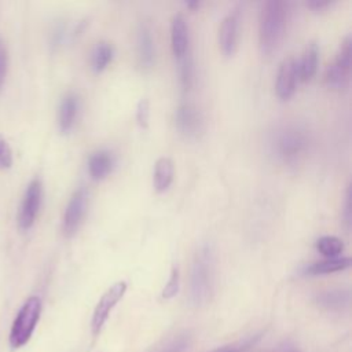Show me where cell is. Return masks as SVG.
<instances>
[{
  "instance_id": "obj_1",
  "label": "cell",
  "mask_w": 352,
  "mask_h": 352,
  "mask_svg": "<svg viewBox=\"0 0 352 352\" xmlns=\"http://www.w3.org/2000/svg\"><path fill=\"white\" fill-rule=\"evenodd\" d=\"M312 133L298 121H286L275 125L267 136L268 155L279 165L294 168L309 154Z\"/></svg>"
},
{
  "instance_id": "obj_2",
  "label": "cell",
  "mask_w": 352,
  "mask_h": 352,
  "mask_svg": "<svg viewBox=\"0 0 352 352\" xmlns=\"http://www.w3.org/2000/svg\"><path fill=\"white\" fill-rule=\"evenodd\" d=\"M216 252L210 242H202L194 252L188 275V298L194 307L208 304L214 292Z\"/></svg>"
},
{
  "instance_id": "obj_3",
  "label": "cell",
  "mask_w": 352,
  "mask_h": 352,
  "mask_svg": "<svg viewBox=\"0 0 352 352\" xmlns=\"http://www.w3.org/2000/svg\"><path fill=\"white\" fill-rule=\"evenodd\" d=\"M290 3L270 0L261 4L258 15V47L263 55H271L285 40L290 22Z\"/></svg>"
},
{
  "instance_id": "obj_4",
  "label": "cell",
  "mask_w": 352,
  "mask_h": 352,
  "mask_svg": "<svg viewBox=\"0 0 352 352\" xmlns=\"http://www.w3.org/2000/svg\"><path fill=\"white\" fill-rule=\"evenodd\" d=\"M41 314V300L37 296L29 297L18 311L10 331V345L14 349L29 342Z\"/></svg>"
},
{
  "instance_id": "obj_5",
  "label": "cell",
  "mask_w": 352,
  "mask_h": 352,
  "mask_svg": "<svg viewBox=\"0 0 352 352\" xmlns=\"http://www.w3.org/2000/svg\"><path fill=\"white\" fill-rule=\"evenodd\" d=\"M351 59H352V38L351 34L342 40L333 62L329 65L324 81L329 88L342 91L348 87L351 78Z\"/></svg>"
},
{
  "instance_id": "obj_6",
  "label": "cell",
  "mask_w": 352,
  "mask_h": 352,
  "mask_svg": "<svg viewBox=\"0 0 352 352\" xmlns=\"http://www.w3.org/2000/svg\"><path fill=\"white\" fill-rule=\"evenodd\" d=\"M175 124L179 133L188 140L198 139L204 132L202 113L194 103L188 100L180 102L176 107Z\"/></svg>"
},
{
  "instance_id": "obj_7",
  "label": "cell",
  "mask_w": 352,
  "mask_h": 352,
  "mask_svg": "<svg viewBox=\"0 0 352 352\" xmlns=\"http://www.w3.org/2000/svg\"><path fill=\"white\" fill-rule=\"evenodd\" d=\"M125 292H126V283L124 280H120V282H116L114 285H111L102 294V297L99 298V301L94 309L92 319H91V331H92L94 337L99 336L111 309L124 297Z\"/></svg>"
},
{
  "instance_id": "obj_8",
  "label": "cell",
  "mask_w": 352,
  "mask_h": 352,
  "mask_svg": "<svg viewBox=\"0 0 352 352\" xmlns=\"http://www.w3.org/2000/svg\"><path fill=\"white\" fill-rule=\"evenodd\" d=\"M87 208H88V191L85 187H78L72 194L63 213L62 231L65 236L70 238L78 231L87 214Z\"/></svg>"
},
{
  "instance_id": "obj_9",
  "label": "cell",
  "mask_w": 352,
  "mask_h": 352,
  "mask_svg": "<svg viewBox=\"0 0 352 352\" xmlns=\"http://www.w3.org/2000/svg\"><path fill=\"white\" fill-rule=\"evenodd\" d=\"M43 199V184L38 179H33L23 194L19 212H18V226L21 230H29L38 214Z\"/></svg>"
},
{
  "instance_id": "obj_10",
  "label": "cell",
  "mask_w": 352,
  "mask_h": 352,
  "mask_svg": "<svg viewBox=\"0 0 352 352\" xmlns=\"http://www.w3.org/2000/svg\"><path fill=\"white\" fill-rule=\"evenodd\" d=\"M135 56L138 66L143 72H148L153 69L155 63V43L151 26L144 21L139 22L136 26Z\"/></svg>"
},
{
  "instance_id": "obj_11",
  "label": "cell",
  "mask_w": 352,
  "mask_h": 352,
  "mask_svg": "<svg viewBox=\"0 0 352 352\" xmlns=\"http://www.w3.org/2000/svg\"><path fill=\"white\" fill-rule=\"evenodd\" d=\"M239 28H241V10L234 8L221 21L219 26V48L223 55L232 56L238 50L239 43Z\"/></svg>"
},
{
  "instance_id": "obj_12",
  "label": "cell",
  "mask_w": 352,
  "mask_h": 352,
  "mask_svg": "<svg viewBox=\"0 0 352 352\" xmlns=\"http://www.w3.org/2000/svg\"><path fill=\"white\" fill-rule=\"evenodd\" d=\"M298 82L297 74V59L293 56L285 58L276 72L275 80V92L280 100H287L296 92Z\"/></svg>"
},
{
  "instance_id": "obj_13",
  "label": "cell",
  "mask_w": 352,
  "mask_h": 352,
  "mask_svg": "<svg viewBox=\"0 0 352 352\" xmlns=\"http://www.w3.org/2000/svg\"><path fill=\"white\" fill-rule=\"evenodd\" d=\"M170 47L176 59L190 52L188 25L182 14L173 15L170 21Z\"/></svg>"
},
{
  "instance_id": "obj_14",
  "label": "cell",
  "mask_w": 352,
  "mask_h": 352,
  "mask_svg": "<svg viewBox=\"0 0 352 352\" xmlns=\"http://www.w3.org/2000/svg\"><path fill=\"white\" fill-rule=\"evenodd\" d=\"M80 109V99L74 92H67L59 104L58 125L60 132L67 133L73 129Z\"/></svg>"
},
{
  "instance_id": "obj_15",
  "label": "cell",
  "mask_w": 352,
  "mask_h": 352,
  "mask_svg": "<svg viewBox=\"0 0 352 352\" xmlns=\"http://www.w3.org/2000/svg\"><path fill=\"white\" fill-rule=\"evenodd\" d=\"M351 267V258L345 257H334V258H324L315 263H311L301 268V275L304 276H316L324 274H333Z\"/></svg>"
},
{
  "instance_id": "obj_16",
  "label": "cell",
  "mask_w": 352,
  "mask_h": 352,
  "mask_svg": "<svg viewBox=\"0 0 352 352\" xmlns=\"http://www.w3.org/2000/svg\"><path fill=\"white\" fill-rule=\"evenodd\" d=\"M319 62V47L316 43H309L304 48L300 59L297 60L298 81H309L318 69Z\"/></svg>"
},
{
  "instance_id": "obj_17",
  "label": "cell",
  "mask_w": 352,
  "mask_h": 352,
  "mask_svg": "<svg viewBox=\"0 0 352 352\" xmlns=\"http://www.w3.org/2000/svg\"><path fill=\"white\" fill-rule=\"evenodd\" d=\"M114 157L107 150H98L88 158V172L94 180H103L113 170Z\"/></svg>"
},
{
  "instance_id": "obj_18",
  "label": "cell",
  "mask_w": 352,
  "mask_h": 352,
  "mask_svg": "<svg viewBox=\"0 0 352 352\" xmlns=\"http://www.w3.org/2000/svg\"><path fill=\"white\" fill-rule=\"evenodd\" d=\"M173 161L169 157H161L154 165L153 184L158 192H162L169 188L173 182Z\"/></svg>"
},
{
  "instance_id": "obj_19",
  "label": "cell",
  "mask_w": 352,
  "mask_h": 352,
  "mask_svg": "<svg viewBox=\"0 0 352 352\" xmlns=\"http://www.w3.org/2000/svg\"><path fill=\"white\" fill-rule=\"evenodd\" d=\"M315 300L326 309H342L349 305L351 292L349 289H330L320 292Z\"/></svg>"
},
{
  "instance_id": "obj_20",
  "label": "cell",
  "mask_w": 352,
  "mask_h": 352,
  "mask_svg": "<svg viewBox=\"0 0 352 352\" xmlns=\"http://www.w3.org/2000/svg\"><path fill=\"white\" fill-rule=\"evenodd\" d=\"M114 48L107 41H99L91 52V67L95 73L103 72L113 60Z\"/></svg>"
},
{
  "instance_id": "obj_21",
  "label": "cell",
  "mask_w": 352,
  "mask_h": 352,
  "mask_svg": "<svg viewBox=\"0 0 352 352\" xmlns=\"http://www.w3.org/2000/svg\"><path fill=\"white\" fill-rule=\"evenodd\" d=\"M177 73H179V82L184 92L190 91L195 81V67L191 51L184 56L177 59Z\"/></svg>"
},
{
  "instance_id": "obj_22",
  "label": "cell",
  "mask_w": 352,
  "mask_h": 352,
  "mask_svg": "<svg viewBox=\"0 0 352 352\" xmlns=\"http://www.w3.org/2000/svg\"><path fill=\"white\" fill-rule=\"evenodd\" d=\"M315 248L326 258H334L344 250V242L336 235H323L316 239Z\"/></svg>"
},
{
  "instance_id": "obj_23",
  "label": "cell",
  "mask_w": 352,
  "mask_h": 352,
  "mask_svg": "<svg viewBox=\"0 0 352 352\" xmlns=\"http://www.w3.org/2000/svg\"><path fill=\"white\" fill-rule=\"evenodd\" d=\"M192 337L188 331H183L170 338L158 352H186L191 345Z\"/></svg>"
},
{
  "instance_id": "obj_24",
  "label": "cell",
  "mask_w": 352,
  "mask_h": 352,
  "mask_svg": "<svg viewBox=\"0 0 352 352\" xmlns=\"http://www.w3.org/2000/svg\"><path fill=\"white\" fill-rule=\"evenodd\" d=\"M179 278H180L179 276V268L173 267L172 271H170V276H169V279H168V282H166V285L162 290V298L169 300V298H172L177 294V292H179Z\"/></svg>"
},
{
  "instance_id": "obj_25",
  "label": "cell",
  "mask_w": 352,
  "mask_h": 352,
  "mask_svg": "<svg viewBox=\"0 0 352 352\" xmlns=\"http://www.w3.org/2000/svg\"><path fill=\"white\" fill-rule=\"evenodd\" d=\"M150 118V103L146 98L140 99L136 106V121L142 128H147Z\"/></svg>"
},
{
  "instance_id": "obj_26",
  "label": "cell",
  "mask_w": 352,
  "mask_h": 352,
  "mask_svg": "<svg viewBox=\"0 0 352 352\" xmlns=\"http://www.w3.org/2000/svg\"><path fill=\"white\" fill-rule=\"evenodd\" d=\"M12 165V150L8 142L0 135V169H10Z\"/></svg>"
},
{
  "instance_id": "obj_27",
  "label": "cell",
  "mask_w": 352,
  "mask_h": 352,
  "mask_svg": "<svg viewBox=\"0 0 352 352\" xmlns=\"http://www.w3.org/2000/svg\"><path fill=\"white\" fill-rule=\"evenodd\" d=\"M7 65H8V56H7V50L0 40V91L3 88L6 76H7Z\"/></svg>"
},
{
  "instance_id": "obj_28",
  "label": "cell",
  "mask_w": 352,
  "mask_h": 352,
  "mask_svg": "<svg viewBox=\"0 0 352 352\" xmlns=\"http://www.w3.org/2000/svg\"><path fill=\"white\" fill-rule=\"evenodd\" d=\"M342 220H344V224H345V228L349 230L351 228V187L346 188V192H345V201H344V209H342Z\"/></svg>"
},
{
  "instance_id": "obj_29",
  "label": "cell",
  "mask_w": 352,
  "mask_h": 352,
  "mask_svg": "<svg viewBox=\"0 0 352 352\" xmlns=\"http://www.w3.org/2000/svg\"><path fill=\"white\" fill-rule=\"evenodd\" d=\"M307 6L312 10H315V11H318V10L322 11V10L327 8L329 6H331V1H329V0H312V1H308Z\"/></svg>"
},
{
  "instance_id": "obj_30",
  "label": "cell",
  "mask_w": 352,
  "mask_h": 352,
  "mask_svg": "<svg viewBox=\"0 0 352 352\" xmlns=\"http://www.w3.org/2000/svg\"><path fill=\"white\" fill-rule=\"evenodd\" d=\"M213 352H239V348L238 346H223V348H219V349H214Z\"/></svg>"
},
{
  "instance_id": "obj_31",
  "label": "cell",
  "mask_w": 352,
  "mask_h": 352,
  "mask_svg": "<svg viewBox=\"0 0 352 352\" xmlns=\"http://www.w3.org/2000/svg\"><path fill=\"white\" fill-rule=\"evenodd\" d=\"M187 6H188V7H198L199 3H198V1H188Z\"/></svg>"
},
{
  "instance_id": "obj_32",
  "label": "cell",
  "mask_w": 352,
  "mask_h": 352,
  "mask_svg": "<svg viewBox=\"0 0 352 352\" xmlns=\"http://www.w3.org/2000/svg\"><path fill=\"white\" fill-rule=\"evenodd\" d=\"M286 352H298V351H296V349H289V351H286Z\"/></svg>"
}]
</instances>
